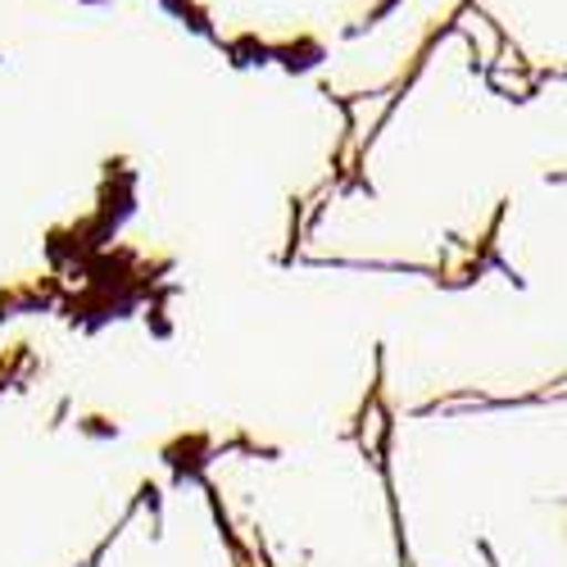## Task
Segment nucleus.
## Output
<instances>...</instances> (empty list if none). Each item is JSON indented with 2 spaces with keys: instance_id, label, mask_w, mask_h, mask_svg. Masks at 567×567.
<instances>
[]
</instances>
